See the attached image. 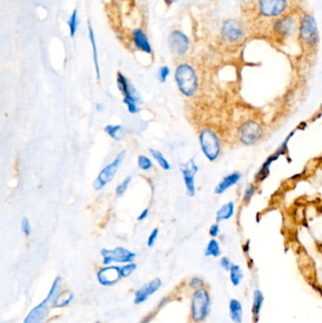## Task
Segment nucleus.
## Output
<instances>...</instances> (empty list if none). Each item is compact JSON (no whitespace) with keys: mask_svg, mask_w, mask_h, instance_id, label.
Returning a JSON list of instances; mask_svg holds the SVG:
<instances>
[{"mask_svg":"<svg viewBox=\"0 0 322 323\" xmlns=\"http://www.w3.org/2000/svg\"><path fill=\"white\" fill-rule=\"evenodd\" d=\"M104 132L115 141H120L123 138V127L121 125L109 124L104 128Z\"/></svg>","mask_w":322,"mask_h":323,"instance_id":"29","label":"nucleus"},{"mask_svg":"<svg viewBox=\"0 0 322 323\" xmlns=\"http://www.w3.org/2000/svg\"><path fill=\"white\" fill-rule=\"evenodd\" d=\"M98 280L99 284L104 286H112L116 284L122 278L120 273V268L116 266H108L101 269L98 272Z\"/></svg>","mask_w":322,"mask_h":323,"instance_id":"13","label":"nucleus"},{"mask_svg":"<svg viewBox=\"0 0 322 323\" xmlns=\"http://www.w3.org/2000/svg\"><path fill=\"white\" fill-rule=\"evenodd\" d=\"M170 75V68L167 66H161L158 70V79L161 83H164Z\"/></svg>","mask_w":322,"mask_h":323,"instance_id":"36","label":"nucleus"},{"mask_svg":"<svg viewBox=\"0 0 322 323\" xmlns=\"http://www.w3.org/2000/svg\"><path fill=\"white\" fill-rule=\"evenodd\" d=\"M67 26H68L70 37L74 38L76 33H77V31H78V26H79V15H78L77 9L73 10L69 19L67 20Z\"/></svg>","mask_w":322,"mask_h":323,"instance_id":"28","label":"nucleus"},{"mask_svg":"<svg viewBox=\"0 0 322 323\" xmlns=\"http://www.w3.org/2000/svg\"><path fill=\"white\" fill-rule=\"evenodd\" d=\"M205 284H205V281H204L203 279L197 277V276L191 278L190 281L188 283V285L190 286L191 288H193L195 290L203 288V287H205Z\"/></svg>","mask_w":322,"mask_h":323,"instance_id":"35","label":"nucleus"},{"mask_svg":"<svg viewBox=\"0 0 322 323\" xmlns=\"http://www.w3.org/2000/svg\"><path fill=\"white\" fill-rule=\"evenodd\" d=\"M229 316L233 323H242L243 321V304L238 299H230L229 302Z\"/></svg>","mask_w":322,"mask_h":323,"instance_id":"22","label":"nucleus"},{"mask_svg":"<svg viewBox=\"0 0 322 323\" xmlns=\"http://www.w3.org/2000/svg\"><path fill=\"white\" fill-rule=\"evenodd\" d=\"M116 83H118L119 92L121 93L123 96V99H131V98L138 97L134 87L131 84L129 79L126 78L125 75L120 71L116 74Z\"/></svg>","mask_w":322,"mask_h":323,"instance_id":"19","label":"nucleus"},{"mask_svg":"<svg viewBox=\"0 0 322 323\" xmlns=\"http://www.w3.org/2000/svg\"><path fill=\"white\" fill-rule=\"evenodd\" d=\"M246 26L239 20L230 18L224 21L220 28V35L227 45L237 46L246 38Z\"/></svg>","mask_w":322,"mask_h":323,"instance_id":"8","label":"nucleus"},{"mask_svg":"<svg viewBox=\"0 0 322 323\" xmlns=\"http://www.w3.org/2000/svg\"><path fill=\"white\" fill-rule=\"evenodd\" d=\"M264 303H265V296L263 291L261 289H255L253 291L252 296V304H251V316L254 322L257 323L260 319V315L262 312Z\"/></svg>","mask_w":322,"mask_h":323,"instance_id":"20","label":"nucleus"},{"mask_svg":"<svg viewBox=\"0 0 322 323\" xmlns=\"http://www.w3.org/2000/svg\"><path fill=\"white\" fill-rule=\"evenodd\" d=\"M198 142L205 158L211 163L217 162L222 153V141L215 130L204 128L198 133Z\"/></svg>","mask_w":322,"mask_h":323,"instance_id":"4","label":"nucleus"},{"mask_svg":"<svg viewBox=\"0 0 322 323\" xmlns=\"http://www.w3.org/2000/svg\"><path fill=\"white\" fill-rule=\"evenodd\" d=\"M97 323H100V322H97Z\"/></svg>","mask_w":322,"mask_h":323,"instance_id":"44","label":"nucleus"},{"mask_svg":"<svg viewBox=\"0 0 322 323\" xmlns=\"http://www.w3.org/2000/svg\"><path fill=\"white\" fill-rule=\"evenodd\" d=\"M281 156L282 155L277 151H275L270 156L266 159L263 165L260 166L258 171L255 173L253 182H255L256 184L260 185V184L264 183L267 179L269 178L270 175V171H271V166L274 164V162H276L277 160L280 158Z\"/></svg>","mask_w":322,"mask_h":323,"instance_id":"17","label":"nucleus"},{"mask_svg":"<svg viewBox=\"0 0 322 323\" xmlns=\"http://www.w3.org/2000/svg\"><path fill=\"white\" fill-rule=\"evenodd\" d=\"M61 286H62V278L57 277L54 282H53L52 286L50 288V290L48 292V295L46 297V300L49 302V304L53 305V304L56 302L57 298L59 297L61 294Z\"/></svg>","mask_w":322,"mask_h":323,"instance_id":"27","label":"nucleus"},{"mask_svg":"<svg viewBox=\"0 0 322 323\" xmlns=\"http://www.w3.org/2000/svg\"><path fill=\"white\" fill-rule=\"evenodd\" d=\"M298 40L306 51L315 50L319 43V33L316 18L313 14L303 13L299 20Z\"/></svg>","mask_w":322,"mask_h":323,"instance_id":"1","label":"nucleus"},{"mask_svg":"<svg viewBox=\"0 0 322 323\" xmlns=\"http://www.w3.org/2000/svg\"><path fill=\"white\" fill-rule=\"evenodd\" d=\"M289 0H253V12L259 18L274 20L288 13Z\"/></svg>","mask_w":322,"mask_h":323,"instance_id":"3","label":"nucleus"},{"mask_svg":"<svg viewBox=\"0 0 322 323\" xmlns=\"http://www.w3.org/2000/svg\"><path fill=\"white\" fill-rule=\"evenodd\" d=\"M237 213V204L235 201L230 200L226 203H224L216 214V222L220 223L223 221L230 220V218H233Z\"/></svg>","mask_w":322,"mask_h":323,"instance_id":"21","label":"nucleus"},{"mask_svg":"<svg viewBox=\"0 0 322 323\" xmlns=\"http://www.w3.org/2000/svg\"><path fill=\"white\" fill-rule=\"evenodd\" d=\"M180 170L184 177V185L186 188V194L189 197L196 195V175L198 172V166L194 159H190L186 163L180 165Z\"/></svg>","mask_w":322,"mask_h":323,"instance_id":"11","label":"nucleus"},{"mask_svg":"<svg viewBox=\"0 0 322 323\" xmlns=\"http://www.w3.org/2000/svg\"><path fill=\"white\" fill-rule=\"evenodd\" d=\"M125 157L126 151L119 152L118 156L112 160V163L106 165L105 167L99 172V176L94 181V184H93L95 190L99 191L103 189L106 185L114 178V176L119 171V166L122 165Z\"/></svg>","mask_w":322,"mask_h":323,"instance_id":"9","label":"nucleus"},{"mask_svg":"<svg viewBox=\"0 0 322 323\" xmlns=\"http://www.w3.org/2000/svg\"><path fill=\"white\" fill-rule=\"evenodd\" d=\"M229 279H230V284L233 286H239L243 282V270L239 265L233 263L229 271Z\"/></svg>","mask_w":322,"mask_h":323,"instance_id":"25","label":"nucleus"},{"mask_svg":"<svg viewBox=\"0 0 322 323\" xmlns=\"http://www.w3.org/2000/svg\"><path fill=\"white\" fill-rule=\"evenodd\" d=\"M212 299L207 288L194 291L191 298V319L194 323H201L210 314Z\"/></svg>","mask_w":322,"mask_h":323,"instance_id":"5","label":"nucleus"},{"mask_svg":"<svg viewBox=\"0 0 322 323\" xmlns=\"http://www.w3.org/2000/svg\"><path fill=\"white\" fill-rule=\"evenodd\" d=\"M149 215H150V209H149V208H145V209H144L143 211L140 213V215L137 217V220H138V221H144L145 218L149 217Z\"/></svg>","mask_w":322,"mask_h":323,"instance_id":"41","label":"nucleus"},{"mask_svg":"<svg viewBox=\"0 0 322 323\" xmlns=\"http://www.w3.org/2000/svg\"><path fill=\"white\" fill-rule=\"evenodd\" d=\"M158 228H155V229H153V231L151 232L150 237H149V238H148V247H150V248H152V247H153V245H154V243H155V241H156V239H157V238H158Z\"/></svg>","mask_w":322,"mask_h":323,"instance_id":"40","label":"nucleus"},{"mask_svg":"<svg viewBox=\"0 0 322 323\" xmlns=\"http://www.w3.org/2000/svg\"><path fill=\"white\" fill-rule=\"evenodd\" d=\"M162 285V281L159 278L153 279L151 282L142 286L140 289L135 292V298H134V304H141L145 302L149 298L152 296L156 291L159 290V288Z\"/></svg>","mask_w":322,"mask_h":323,"instance_id":"15","label":"nucleus"},{"mask_svg":"<svg viewBox=\"0 0 322 323\" xmlns=\"http://www.w3.org/2000/svg\"><path fill=\"white\" fill-rule=\"evenodd\" d=\"M132 176H128L127 178L124 179V181H123L122 183H120V184L118 185V187H116V189H115V193H116V196H118L119 198H121V197L124 196V194H125L127 190H128V188H129V185H131V183H132Z\"/></svg>","mask_w":322,"mask_h":323,"instance_id":"32","label":"nucleus"},{"mask_svg":"<svg viewBox=\"0 0 322 323\" xmlns=\"http://www.w3.org/2000/svg\"><path fill=\"white\" fill-rule=\"evenodd\" d=\"M179 0H164V3L166 6L170 7L171 5H173L174 3L178 2Z\"/></svg>","mask_w":322,"mask_h":323,"instance_id":"42","label":"nucleus"},{"mask_svg":"<svg viewBox=\"0 0 322 323\" xmlns=\"http://www.w3.org/2000/svg\"><path fill=\"white\" fill-rule=\"evenodd\" d=\"M137 269V266L135 263H128L125 266H123L122 268H120V273L122 278H127L131 276L132 272Z\"/></svg>","mask_w":322,"mask_h":323,"instance_id":"34","label":"nucleus"},{"mask_svg":"<svg viewBox=\"0 0 322 323\" xmlns=\"http://www.w3.org/2000/svg\"><path fill=\"white\" fill-rule=\"evenodd\" d=\"M168 45L171 52L180 57H183L189 51L190 40L184 32L175 30L169 34Z\"/></svg>","mask_w":322,"mask_h":323,"instance_id":"12","label":"nucleus"},{"mask_svg":"<svg viewBox=\"0 0 322 323\" xmlns=\"http://www.w3.org/2000/svg\"><path fill=\"white\" fill-rule=\"evenodd\" d=\"M222 255V249L220 242L217 238H211L210 241L205 248L204 256L205 257L219 258Z\"/></svg>","mask_w":322,"mask_h":323,"instance_id":"24","label":"nucleus"},{"mask_svg":"<svg viewBox=\"0 0 322 323\" xmlns=\"http://www.w3.org/2000/svg\"><path fill=\"white\" fill-rule=\"evenodd\" d=\"M258 191V184L255 182H251L249 183L248 185L244 187L243 192H242V201L245 204H248L251 201V199L254 198V196L256 195Z\"/></svg>","mask_w":322,"mask_h":323,"instance_id":"26","label":"nucleus"},{"mask_svg":"<svg viewBox=\"0 0 322 323\" xmlns=\"http://www.w3.org/2000/svg\"><path fill=\"white\" fill-rule=\"evenodd\" d=\"M74 298L73 293L70 291H65V292H61L59 297L57 298L56 302L53 304V307L56 308H62V307H66L68 304L71 303V301Z\"/></svg>","mask_w":322,"mask_h":323,"instance_id":"30","label":"nucleus"},{"mask_svg":"<svg viewBox=\"0 0 322 323\" xmlns=\"http://www.w3.org/2000/svg\"><path fill=\"white\" fill-rule=\"evenodd\" d=\"M150 153L152 154V157L154 160H156V162L158 163V165L164 169V170H170L171 165L169 162L164 158V154L161 152H159L157 150H150Z\"/></svg>","mask_w":322,"mask_h":323,"instance_id":"31","label":"nucleus"},{"mask_svg":"<svg viewBox=\"0 0 322 323\" xmlns=\"http://www.w3.org/2000/svg\"><path fill=\"white\" fill-rule=\"evenodd\" d=\"M175 81L179 91L186 98H192L197 94L199 86L198 76L195 68L189 64H181L175 70Z\"/></svg>","mask_w":322,"mask_h":323,"instance_id":"2","label":"nucleus"},{"mask_svg":"<svg viewBox=\"0 0 322 323\" xmlns=\"http://www.w3.org/2000/svg\"><path fill=\"white\" fill-rule=\"evenodd\" d=\"M132 39L133 46H135L141 52L145 54H152V47L151 42L147 33L140 27L134 28L132 33Z\"/></svg>","mask_w":322,"mask_h":323,"instance_id":"18","label":"nucleus"},{"mask_svg":"<svg viewBox=\"0 0 322 323\" xmlns=\"http://www.w3.org/2000/svg\"><path fill=\"white\" fill-rule=\"evenodd\" d=\"M264 135L263 125L255 119L246 120L237 127V140L240 145L246 146L257 145L263 139Z\"/></svg>","mask_w":322,"mask_h":323,"instance_id":"6","label":"nucleus"},{"mask_svg":"<svg viewBox=\"0 0 322 323\" xmlns=\"http://www.w3.org/2000/svg\"><path fill=\"white\" fill-rule=\"evenodd\" d=\"M100 253L103 258L102 263L104 266H109L112 263H122V264L132 263L136 256L134 252L129 251L123 247H118L113 250L102 249Z\"/></svg>","mask_w":322,"mask_h":323,"instance_id":"10","label":"nucleus"},{"mask_svg":"<svg viewBox=\"0 0 322 323\" xmlns=\"http://www.w3.org/2000/svg\"><path fill=\"white\" fill-rule=\"evenodd\" d=\"M220 234V225L219 223H214L211 225L210 229H209V236L212 238H217Z\"/></svg>","mask_w":322,"mask_h":323,"instance_id":"39","label":"nucleus"},{"mask_svg":"<svg viewBox=\"0 0 322 323\" xmlns=\"http://www.w3.org/2000/svg\"><path fill=\"white\" fill-rule=\"evenodd\" d=\"M88 36H89L90 44H91V46H92L93 60H94V66H95L96 77H97V79H100V67H99V53H98L96 36H95V33H94L92 26H91L90 24L88 25Z\"/></svg>","mask_w":322,"mask_h":323,"instance_id":"23","label":"nucleus"},{"mask_svg":"<svg viewBox=\"0 0 322 323\" xmlns=\"http://www.w3.org/2000/svg\"><path fill=\"white\" fill-rule=\"evenodd\" d=\"M96 109H97V111H98V112H101V111L104 109V106H103L102 103L99 102V103H97V104H96Z\"/></svg>","mask_w":322,"mask_h":323,"instance_id":"43","label":"nucleus"},{"mask_svg":"<svg viewBox=\"0 0 322 323\" xmlns=\"http://www.w3.org/2000/svg\"><path fill=\"white\" fill-rule=\"evenodd\" d=\"M49 302L44 300L41 304L35 306L26 316L24 323H43L49 313Z\"/></svg>","mask_w":322,"mask_h":323,"instance_id":"16","label":"nucleus"},{"mask_svg":"<svg viewBox=\"0 0 322 323\" xmlns=\"http://www.w3.org/2000/svg\"><path fill=\"white\" fill-rule=\"evenodd\" d=\"M241 180H242L241 172H230L229 174L225 175L223 178L219 181V183L215 187L214 193L217 196L223 195L224 193H226L229 189L238 185Z\"/></svg>","mask_w":322,"mask_h":323,"instance_id":"14","label":"nucleus"},{"mask_svg":"<svg viewBox=\"0 0 322 323\" xmlns=\"http://www.w3.org/2000/svg\"><path fill=\"white\" fill-rule=\"evenodd\" d=\"M21 231L25 234V237H30L32 233V226L28 221V219L26 218H23L21 220Z\"/></svg>","mask_w":322,"mask_h":323,"instance_id":"37","label":"nucleus"},{"mask_svg":"<svg viewBox=\"0 0 322 323\" xmlns=\"http://www.w3.org/2000/svg\"><path fill=\"white\" fill-rule=\"evenodd\" d=\"M137 165L144 171H148V170L152 169V167L153 166L152 160L149 157L145 156V155H140L139 156L138 159H137Z\"/></svg>","mask_w":322,"mask_h":323,"instance_id":"33","label":"nucleus"},{"mask_svg":"<svg viewBox=\"0 0 322 323\" xmlns=\"http://www.w3.org/2000/svg\"><path fill=\"white\" fill-rule=\"evenodd\" d=\"M219 265L223 271L229 272L233 263L228 256H221L219 259Z\"/></svg>","mask_w":322,"mask_h":323,"instance_id":"38","label":"nucleus"},{"mask_svg":"<svg viewBox=\"0 0 322 323\" xmlns=\"http://www.w3.org/2000/svg\"><path fill=\"white\" fill-rule=\"evenodd\" d=\"M300 17L288 13L271 22L270 30L273 36L279 41H284L294 36L299 30Z\"/></svg>","mask_w":322,"mask_h":323,"instance_id":"7","label":"nucleus"}]
</instances>
